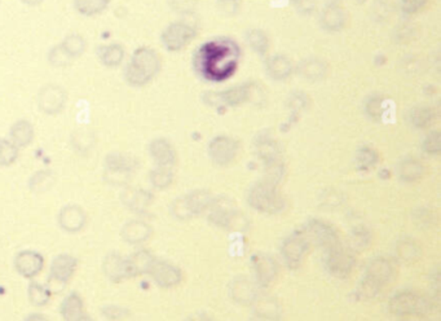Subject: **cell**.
<instances>
[{"instance_id": "18", "label": "cell", "mask_w": 441, "mask_h": 321, "mask_svg": "<svg viewBox=\"0 0 441 321\" xmlns=\"http://www.w3.org/2000/svg\"><path fill=\"white\" fill-rule=\"evenodd\" d=\"M330 65L321 57H307L295 62V74L308 82H321L329 77Z\"/></svg>"}, {"instance_id": "58", "label": "cell", "mask_w": 441, "mask_h": 321, "mask_svg": "<svg viewBox=\"0 0 441 321\" xmlns=\"http://www.w3.org/2000/svg\"><path fill=\"white\" fill-rule=\"evenodd\" d=\"M21 1L29 7H37V6H40L42 3H45L46 0H21Z\"/></svg>"}, {"instance_id": "28", "label": "cell", "mask_w": 441, "mask_h": 321, "mask_svg": "<svg viewBox=\"0 0 441 321\" xmlns=\"http://www.w3.org/2000/svg\"><path fill=\"white\" fill-rule=\"evenodd\" d=\"M105 168L110 175H129L137 168V160L122 153L107 154Z\"/></svg>"}, {"instance_id": "26", "label": "cell", "mask_w": 441, "mask_h": 321, "mask_svg": "<svg viewBox=\"0 0 441 321\" xmlns=\"http://www.w3.org/2000/svg\"><path fill=\"white\" fill-rule=\"evenodd\" d=\"M76 269V259L68 254L57 255L51 264V277L56 283L66 284Z\"/></svg>"}, {"instance_id": "11", "label": "cell", "mask_w": 441, "mask_h": 321, "mask_svg": "<svg viewBox=\"0 0 441 321\" xmlns=\"http://www.w3.org/2000/svg\"><path fill=\"white\" fill-rule=\"evenodd\" d=\"M208 157L213 165L219 168H228L235 163L240 154V143L229 135H218L208 143Z\"/></svg>"}, {"instance_id": "16", "label": "cell", "mask_w": 441, "mask_h": 321, "mask_svg": "<svg viewBox=\"0 0 441 321\" xmlns=\"http://www.w3.org/2000/svg\"><path fill=\"white\" fill-rule=\"evenodd\" d=\"M252 266L254 281L258 286L268 288L276 281L278 276V263L274 257L263 252L257 254L252 257Z\"/></svg>"}, {"instance_id": "5", "label": "cell", "mask_w": 441, "mask_h": 321, "mask_svg": "<svg viewBox=\"0 0 441 321\" xmlns=\"http://www.w3.org/2000/svg\"><path fill=\"white\" fill-rule=\"evenodd\" d=\"M247 202L254 210L268 215L280 214L288 204L280 185L266 179L252 184L247 193Z\"/></svg>"}, {"instance_id": "54", "label": "cell", "mask_w": 441, "mask_h": 321, "mask_svg": "<svg viewBox=\"0 0 441 321\" xmlns=\"http://www.w3.org/2000/svg\"><path fill=\"white\" fill-rule=\"evenodd\" d=\"M172 8L182 15H192L197 8V0H172Z\"/></svg>"}, {"instance_id": "10", "label": "cell", "mask_w": 441, "mask_h": 321, "mask_svg": "<svg viewBox=\"0 0 441 321\" xmlns=\"http://www.w3.org/2000/svg\"><path fill=\"white\" fill-rule=\"evenodd\" d=\"M324 264L327 272L336 279H347L356 266V257L343 244L324 252Z\"/></svg>"}, {"instance_id": "7", "label": "cell", "mask_w": 441, "mask_h": 321, "mask_svg": "<svg viewBox=\"0 0 441 321\" xmlns=\"http://www.w3.org/2000/svg\"><path fill=\"white\" fill-rule=\"evenodd\" d=\"M213 199L211 192L196 189L176 199L171 204V214L179 221H189L194 216L207 213Z\"/></svg>"}, {"instance_id": "46", "label": "cell", "mask_w": 441, "mask_h": 321, "mask_svg": "<svg viewBox=\"0 0 441 321\" xmlns=\"http://www.w3.org/2000/svg\"><path fill=\"white\" fill-rule=\"evenodd\" d=\"M419 245L414 241V238H405L399 243L397 246V254L399 258L405 260V262H411L414 260L419 255Z\"/></svg>"}, {"instance_id": "13", "label": "cell", "mask_w": 441, "mask_h": 321, "mask_svg": "<svg viewBox=\"0 0 441 321\" xmlns=\"http://www.w3.org/2000/svg\"><path fill=\"white\" fill-rule=\"evenodd\" d=\"M311 247L312 246L305 238V233L302 230H298L290 235L289 238H285L281 247L282 259L290 269H298L303 264Z\"/></svg>"}, {"instance_id": "42", "label": "cell", "mask_w": 441, "mask_h": 321, "mask_svg": "<svg viewBox=\"0 0 441 321\" xmlns=\"http://www.w3.org/2000/svg\"><path fill=\"white\" fill-rule=\"evenodd\" d=\"M151 183L157 189H167L171 184L174 183L175 173L172 168H160L157 166L151 171Z\"/></svg>"}, {"instance_id": "57", "label": "cell", "mask_w": 441, "mask_h": 321, "mask_svg": "<svg viewBox=\"0 0 441 321\" xmlns=\"http://www.w3.org/2000/svg\"><path fill=\"white\" fill-rule=\"evenodd\" d=\"M25 321H49L47 319L45 315L42 314H31L26 317V320Z\"/></svg>"}, {"instance_id": "9", "label": "cell", "mask_w": 441, "mask_h": 321, "mask_svg": "<svg viewBox=\"0 0 441 321\" xmlns=\"http://www.w3.org/2000/svg\"><path fill=\"white\" fill-rule=\"evenodd\" d=\"M388 308L399 316H422L430 313V300L416 291H404L389 299Z\"/></svg>"}, {"instance_id": "1", "label": "cell", "mask_w": 441, "mask_h": 321, "mask_svg": "<svg viewBox=\"0 0 441 321\" xmlns=\"http://www.w3.org/2000/svg\"><path fill=\"white\" fill-rule=\"evenodd\" d=\"M241 62V47L232 38L206 42L193 56V68L199 77L220 83L236 74Z\"/></svg>"}, {"instance_id": "56", "label": "cell", "mask_w": 441, "mask_h": 321, "mask_svg": "<svg viewBox=\"0 0 441 321\" xmlns=\"http://www.w3.org/2000/svg\"><path fill=\"white\" fill-rule=\"evenodd\" d=\"M104 315L112 320H118L121 316L124 315V313L118 307H107V310H104Z\"/></svg>"}, {"instance_id": "21", "label": "cell", "mask_w": 441, "mask_h": 321, "mask_svg": "<svg viewBox=\"0 0 441 321\" xmlns=\"http://www.w3.org/2000/svg\"><path fill=\"white\" fill-rule=\"evenodd\" d=\"M13 264H15L16 271L20 275L26 279H33L39 275L40 271L43 269L45 258L38 252L25 250L16 255Z\"/></svg>"}, {"instance_id": "45", "label": "cell", "mask_w": 441, "mask_h": 321, "mask_svg": "<svg viewBox=\"0 0 441 321\" xmlns=\"http://www.w3.org/2000/svg\"><path fill=\"white\" fill-rule=\"evenodd\" d=\"M28 294H29V300H30L31 305L37 307L46 306L51 299L49 291L38 283H31L29 285Z\"/></svg>"}, {"instance_id": "6", "label": "cell", "mask_w": 441, "mask_h": 321, "mask_svg": "<svg viewBox=\"0 0 441 321\" xmlns=\"http://www.w3.org/2000/svg\"><path fill=\"white\" fill-rule=\"evenodd\" d=\"M208 221L213 226L223 228V230H242L245 226V219L236 202L229 197L220 196L213 197L211 205L207 210Z\"/></svg>"}, {"instance_id": "61", "label": "cell", "mask_w": 441, "mask_h": 321, "mask_svg": "<svg viewBox=\"0 0 441 321\" xmlns=\"http://www.w3.org/2000/svg\"><path fill=\"white\" fill-rule=\"evenodd\" d=\"M327 1H338V0H327Z\"/></svg>"}, {"instance_id": "12", "label": "cell", "mask_w": 441, "mask_h": 321, "mask_svg": "<svg viewBox=\"0 0 441 321\" xmlns=\"http://www.w3.org/2000/svg\"><path fill=\"white\" fill-rule=\"evenodd\" d=\"M300 230L305 233L311 246H317L324 252L336 245L342 244L338 230L330 223L319 219H312L305 223V228Z\"/></svg>"}, {"instance_id": "24", "label": "cell", "mask_w": 441, "mask_h": 321, "mask_svg": "<svg viewBox=\"0 0 441 321\" xmlns=\"http://www.w3.org/2000/svg\"><path fill=\"white\" fill-rule=\"evenodd\" d=\"M87 223V214L78 205L62 207L59 214V224L62 230L69 233H76L84 228Z\"/></svg>"}, {"instance_id": "31", "label": "cell", "mask_w": 441, "mask_h": 321, "mask_svg": "<svg viewBox=\"0 0 441 321\" xmlns=\"http://www.w3.org/2000/svg\"><path fill=\"white\" fill-rule=\"evenodd\" d=\"M154 262H155V258L146 250H140V252L132 254L129 258L126 259L127 277L149 274Z\"/></svg>"}, {"instance_id": "2", "label": "cell", "mask_w": 441, "mask_h": 321, "mask_svg": "<svg viewBox=\"0 0 441 321\" xmlns=\"http://www.w3.org/2000/svg\"><path fill=\"white\" fill-rule=\"evenodd\" d=\"M162 70V57L152 47H139L131 54L126 69L124 81L126 83L141 88L151 83Z\"/></svg>"}, {"instance_id": "43", "label": "cell", "mask_w": 441, "mask_h": 321, "mask_svg": "<svg viewBox=\"0 0 441 321\" xmlns=\"http://www.w3.org/2000/svg\"><path fill=\"white\" fill-rule=\"evenodd\" d=\"M419 28L414 23H400L394 31V40L399 45H408L418 38Z\"/></svg>"}, {"instance_id": "34", "label": "cell", "mask_w": 441, "mask_h": 321, "mask_svg": "<svg viewBox=\"0 0 441 321\" xmlns=\"http://www.w3.org/2000/svg\"><path fill=\"white\" fill-rule=\"evenodd\" d=\"M388 100L386 96L380 93H373L366 99L364 104V112L366 117L370 118L374 122H382L384 119V115L387 113Z\"/></svg>"}, {"instance_id": "25", "label": "cell", "mask_w": 441, "mask_h": 321, "mask_svg": "<svg viewBox=\"0 0 441 321\" xmlns=\"http://www.w3.org/2000/svg\"><path fill=\"white\" fill-rule=\"evenodd\" d=\"M437 119V113L434 107L430 105H416L411 107L406 115L405 121L416 130H427L431 129Z\"/></svg>"}, {"instance_id": "32", "label": "cell", "mask_w": 441, "mask_h": 321, "mask_svg": "<svg viewBox=\"0 0 441 321\" xmlns=\"http://www.w3.org/2000/svg\"><path fill=\"white\" fill-rule=\"evenodd\" d=\"M99 62L107 68H117L119 66L126 57L124 47L119 43H110L100 46L96 51Z\"/></svg>"}, {"instance_id": "27", "label": "cell", "mask_w": 441, "mask_h": 321, "mask_svg": "<svg viewBox=\"0 0 441 321\" xmlns=\"http://www.w3.org/2000/svg\"><path fill=\"white\" fill-rule=\"evenodd\" d=\"M153 228L143 221H129L123 226L121 236L129 244L137 245L148 241L152 236Z\"/></svg>"}, {"instance_id": "30", "label": "cell", "mask_w": 441, "mask_h": 321, "mask_svg": "<svg viewBox=\"0 0 441 321\" xmlns=\"http://www.w3.org/2000/svg\"><path fill=\"white\" fill-rule=\"evenodd\" d=\"M35 136V130L30 121L18 119L9 129V139L18 148L30 146Z\"/></svg>"}, {"instance_id": "55", "label": "cell", "mask_w": 441, "mask_h": 321, "mask_svg": "<svg viewBox=\"0 0 441 321\" xmlns=\"http://www.w3.org/2000/svg\"><path fill=\"white\" fill-rule=\"evenodd\" d=\"M240 7H241L240 0H219L218 1V8L224 15H236L240 11Z\"/></svg>"}, {"instance_id": "19", "label": "cell", "mask_w": 441, "mask_h": 321, "mask_svg": "<svg viewBox=\"0 0 441 321\" xmlns=\"http://www.w3.org/2000/svg\"><path fill=\"white\" fill-rule=\"evenodd\" d=\"M149 275L152 276L154 283L165 289L174 288L183 280V274L180 268L165 260L155 259L149 271Z\"/></svg>"}, {"instance_id": "40", "label": "cell", "mask_w": 441, "mask_h": 321, "mask_svg": "<svg viewBox=\"0 0 441 321\" xmlns=\"http://www.w3.org/2000/svg\"><path fill=\"white\" fill-rule=\"evenodd\" d=\"M110 0H73L74 9L84 17H95L107 11Z\"/></svg>"}, {"instance_id": "47", "label": "cell", "mask_w": 441, "mask_h": 321, "mask_svg": "<svg viewBox=\"0 0 441 321\" xmlns=\"http://www.w3.org/2000/svg\"><path fill=\"white\" fill-rule=\"evenodd\" d=\"M422 151L428 156H439L441 153V132L434 130L427 132L422 140Z\"/></svg>"}, {"instance_id": "22", "label": "cell", "mask_w": 441, "mask_h": 321, "mask_svg": "<svg viewBox=\"0 0 441 321\" xmlns=\"http://www.w3.org/2000/svg\"><path fill=\"white\" fill-rule=\"evenodd\" d=\"M254 146H255V153L260 160H263L264 166L282 160L280 143L271 134L264 132L258 135V138L255 139Z\"/></svg>"}, {"instance_id": "60", "label": "cell", "mask_w": 441, "mask_h": 321, "mask_svg": "<svg viewBox=\"0 0 441 321\" xmlns=\"http://www.w3.org/2000/svg\"><path fill=\"white\" fill-rule=\"evenodd\" d=\"M78 321H93V320H92V319H90V317H87V316H82V317H81V319H79V320Z\"/></svg>"}, {"instance_id": "38", "label": "cell", "mask_w": 441, "mask_h": 321, "mask_svg": "<svg viewBox=\"0 0 441 321\" xmlns=\"http://www.w3.org/2000/svg\"><path fill=\"white\" fill-rule=\"evenodd\" d=\"M59 46L61 48L62 52L73 62L76 59H79L86 52L87 42L81 34H69L62 39Z\"/></svg>"}, {"instance_id": "41", "label": "cell", "mask_w": 441, "mask_h": 321, "mask_svg": "<svg viewBox=\"0 0 441 321\" xmlns=\"http://www.w3.org/2000/svg\"><path fill=\"white\" fill-rule=\"evenodd\" d=\"M380 153L372 146H361L356 154V166L360 171H370L380 162Z\"/></svg>"}, {"instance_id": "51", "label": "cell", "mask_w": 441, "mask_h": 321, "mask_svg": "<svg viewBox=\"0 0 441 321\" xmlns=\"http://www.w3.org/2000/svg\"><path fill=\"white\" fill-rule=\"evenodd\" d=\"M291 4L299 15L312 16L319 8V0H291Z\"/></svg>"}, {"instance_id": "39", "label": "cell", "mask_w": 441, "mask_h": 321, "mask_svg": "<svg viewBox=\"0 0 441 321\" xmlns=\"http://www.w3.org/2000/svg\"><path fill=\"white\" fill-rule=\"evenodd\" d=\"M83 300L79 294L71 293L64 299L61 305V315L65 321H78L83 315Z\"/></svg>"}, {"instance_id": "33", "label": "cell", "mask_w": 441, "mask_h": 321, "mask_svg": "<svg viewBox=\"0 0 441 321\" xmlns=\"http://www.w3.org/2000/svg\"><path fill=\"white\" fill-rule=\"evenodd\" d=\"M245 40L254 54L266 56L271 48V39L266 31L260 28H252L246 31Z\"/></svg>"}, {"instance_id": "8", "label": "cell", "mask_w": 441, "mask_h": 321, "mask_svg": "<svg viewBox=\"0 0 441 321\" xmlns=\"http://www.w3.org/2000/svg\"><path fill=\"white\" fill-rule=\"evenodd\" d=\"M198 29L193 23L177 20L168 23L160 34V43L168 52L184 51L190 43L197 38Z\"/></svg>"}, {"instance_id": "53", "label": "cell", "mask_w": 441, "mask_h": 321, "mask_svg": "<svg viewBox=\"0 0 441 321\" xmlns=\"http://www.w3.org/2000/svg\"><path fill=\"white\" fill-rule=\"evenodd\" d=\"M392 11H394V6L388 0H377V3L374 4L375 18H378L380 21L387 20L388 17H391Z\"/></svg>"}, {"instance_id": "36", "label": "cell", "mask_w": 441, "mask_h": 321, "mask_svg": "<svg viewBox=\"0 0 441 321\" xmlns=\"http://www.w3.org/2000/svg\"><path fill=\"white\" fill-rule=\"evenodd\" d=\"M104 274L114 283H119L123 279H127L126 259L118 254H109L104 259Z\"/></svg>"}, {"instance_id": "52", "label": "cell", "mask_w": 441, "mask_h": 321, "mask_svg": "<svg viewBox=\"0 0 441 321\" xmlns=\"http://www.w3.org/2000/svg\"><path fill=\"white\" fill-rule=\"evenodd\" d=\"M48 62L49 64L54 66V68H65L68 66L69 64L71 62V60L69 59L66 54L62 52L60 46L54 47L49 49L48 52Z\"/></svg>"}, {"instance_id": "4", "label": "cell", "mask_w": 441, "mask_h": 321, "mask_svg": "<svg viewBox=\"0 0 441 321\" xmlns=\"http://www.w3.org/2000/svg\"><path fill=\"white\" fill-rule=\"evenodd\" d=\"M394 262L386 257H377L370 260L365 269L358 291L366 299L377 298L395 277Z\"/></svg>"}, {"instance_id": "15", "label": "cell", "mask_w": 441, "mask_h": 321, "mask_svg": "<svg viewBox=\"0 0 441 321\" xmlns=\"http://www.w3.org/2000/svg\"><path fill=\"white\" fill-rule=\"evenodd\" d=\"M68 95L61 86L47 84L40 88L37 98L39 110L47 115H60L66 107Z\"/></svg>"}, {"instance_id": "50", "label": "cell", "mask_w": 441, "mask_h": 321, "mask_svg": "<svg viewBox=\"0 0 441 321\" xmlns=\"http://www.w3.org/2000/svg\"><path fill=\"white\" fill-rule=\"evenodd\" d=\"M310 104H311V100L308 98V95L300 91L293 92L288 99V105L291 107L293 112L305 110V109H308Z\"/></svg>"}, {"instance_id": "23", "label": "cell", "mask_w": 441, "mask_h": 321, "mask_svg": "<svg viewBox=\"0 0 441 321\" xmlns=\"http://www.w3.org/2000/svg\"><path fill=\"white\" fill-rule=\"evenodd\" d=\"M426 174V165L418 157H405L397 165V176L403 183H417Z\"/></svg>"}, {"instance_id": "59", "label": "cell", "mask_w": 441, "mask_h": 321, "mask_svg": "<svg viewBox=\"0 0 441 321\" xmlns=\"http://www.w3.org/2000/svg\"><path fill=\"white\" fill-rule=\"evenodd\" d=\"M190 321H213L210 316H207L206 314H199L197 316H194V317H192Z\"/></svg>"}, {"instance_id": "49", "label": "cell", "mask_w": 441, "mask_h": 321, "mask_svg": "<svg viewBox=\"0 0 441 321\" xmlns=\"http://www.w3.org/2000/svg\"><path fill=\"white\" fill-rule=\"evenodd\" d=\"M52 184V174L49 171H39L37 174L31 176V191H46Z\"/></svg>"}, {"instance_id": "44", "label": "cell", "mask_w": 441, "mask_h": 321, "mask_svg": "<svg viewBox=\"0 0 441 321\" xmlns=\"http://www.w3.org/2000/svg\"><path fill=\"white\" fill-rule=\"evenodd\" d=\"M20 156V148L11 139L0 138V168H8L15 163Z\"/></svg>"}, {"instance_id": "35", "label": "cell", "mask_w": 441, "mask_h": 321, "mask_svg": "<svg viewBox=\"0 0 441 321\" xmlns=\"http://www.w3.org/2000/svg\"><path fill=\"white\" fill-rule=\"evenodd\" d=\"M258 300V299H257ZM252 321H281V311L274 298L260 299Z\"/></svg>"}, {"instance_id": "14", "label": "cell", "mask_w": 441, "mask_h": 321, "mask_svg": "<svg viewBox=\"0 0 441 321\" xmlns=\"http://www.w3.org/2000/svg\"><path fill=\"white\" fill-rule=\"evenodd\" d=\"M350 23V13L339 1H329L319 11V28L329 34H336L344 30Z\"/></svg>"}, {"instance_id": "29", "label": "cell", "mask_w": 441, "mask_h": 321, "mask_svg": "<svg viewBox=\"0 0 441 321\" xmlns=\"http://www.w3.org/2000/svg\"><path fill=\"white\" fill-rule=\"evenodd\" d=\"M257 284H252L250 279L240 276L232 283L230 294L237 303L250 305L257 300Z\"/></svg>"}, {"instance_id": "20", "label": "cell", "mask_w": 441, "mask_h": 321, "mask_svg": "<svg viewBox=\"0 0 441 321\" xmlns=\"http://www.w3.org/2000/svg\"><path fill=\"white\" fill-rule=\"evenodd\" d=\"M149 154L157 166L175 168L177 163V152L172 143L165 138L154 139L149 144Z\"/></svg>"}, {"instance_id": "17", "label": "cell", "mask_w": 441, "mask_h": 321, "mask_svg": "<svg viewBox=\"0 0 441 321\" xmlns=\"http://www.w3.org/2000/svg\"><path fill=\"white\" fill-rule=\"evenodd\" d=\"M264 71L274 82H286L295 76V62L288 54H271L264 60Z\"/></svg>"}, {"instance_id": "37", "label": "cell", "mask_w": 441, "mask_h": 321, "mask_svg": "<svg viewBox=\"0 0 441 321\" xmlns=\"http://www.w3.org/2000/svg\"><path fill=\"white\" fill-rule=\"evenodd\" d=\"M121 197H122L123 204L134 211H143L149 206L152 201V194L149 192L143 191V189H131V188L123 192Z\"/></svg>"}, {"instance_id": "3", "label": "cell", "mask_w": 441, "mask_h": 321, "mask_svg": "<svg viewBox=\"0 0 441 321\" xmlns=\"http://www.w3.org/2000/svg\"><path fill=\"white\" fill-rule=\"evenodd\" d=\"M204 101L213 107H240L244 104H264L266 103V88L259 82H246V83L233 86L225 91L207 92L204 96Z\"/></svg>"}, {"instance_id": "48", "label": "cell", "mask_w": 441, "mask_h": 321, "mask_svg": "<svg viewBox=\"0 0 441 321\" xmlns=\"http://www.w3.org/2000/svg\"><path fill=\"white\" fill-rule=\"evenodd\" d=\"M431 0H400L399 8L405 16L418 15L426 9Z\"/></svg>"}]
</instances>
